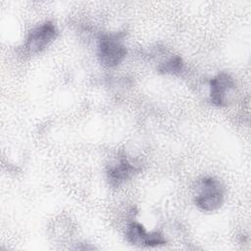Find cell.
Here are the masks:
<instances>
[{"mask_svg": "<svg viewBox=\"0 0 251 251\" xmlns=\"http://www.w3.org/2000/svg\"><path fill=\"white\" fill-rule=\"evenodd\" d=\"M225 200V190L221 181L214 176L203 177L197 185L195 205L204 212L220 209Z\"/></svg>", "mask_w": 251, "mask_h": 251, "instance_id": "6da1fadb", "label": "cell"}, {"mask_svg": "<svg viewBox=\"0 0 251 251\" xmlns=\"http://www.w3.org/2000/svg\"><path fill=\"white\" fill-rule=\"evenodd\" d=\"M126 48L119 33H105L99 37L97 54L100 63L107 68L119 66L126 56Z\"/></svg>", "mask_w": 251, "mask_h": 251, "instance_id": "7a4b0ae2", "label": "cell"}, {"mask_svg": "<svg viewBox=\"0 0 251 251\" xmlns=\"http://www.w3.org/2000/svg\"><path fill=\"white\" fill-rule=\"evenodd\" d=\"M59 30L52 21L33 27L27 34L25 47L29 54H37L46 49L58 36Z\"/></svg>", "mask_w": 251, "mask_h": 251, "instance_id": "3957f363", "label": "cell"}, {"mask_svg": "<svg viewBox=\"0 0 251 251\" xmlns=\"http://www.w3.org/2000/svg\"><path fill=\"white\" fill-rule=\"evenodd\" d=\"M235 88L234 78L227 73H220L209 82L210 101L218 107H225L235 94Z\"/></svg>", "mask_w": 251, "mask_h": 251, "instance_id": "277c9868", "label": "cell"}, {"mask_svg": "<svg viewBox=\"0 0 251 251\" xmlns=\"http://www.w3.org/2000/svg\"><path fill=\"white\" fill-rule=\"evenodd\" d=\"M139 171L140 169L137 165L133 164L126 156H121L108 167L107 179L112 187L118 188L132 178Z\"/></svg>", "mask_w": 251, "mask_h": 251, "instance_id": "5b68a950", "label": "cell"}, {"mask_svg": "<svg viewBox=\"0 0 251 251\" xmlns=\"http://www.w3.org/2000/svg\"><path fill=\"white\" fill-rule=\"evenodd\" d=\"M126 237L130 244L135 246L156 247L167 243L166 238L161 232H147L144 226L137 222H132L127 226Z\"/></svg>", "mask_w": 251, "mask_h": 251, "instance_id": "8992f818", "label": "cell"}, {"mask_svg": "<svg viewBox=\"0 0 251 251\" xmlns=\"http://www.w3.org/2000/svg\"><path fill=\"white\" fill-rule=\"evenodd\" d=\"M184 70V62L182 58L178 55H174L170 57L165 62L158 66V71L165 75H180Z\"/></svg>", "mask_w": 251, "mask_h": 251, "instance_id": "52a82bcc", "label": "cell"}]
</instances>
